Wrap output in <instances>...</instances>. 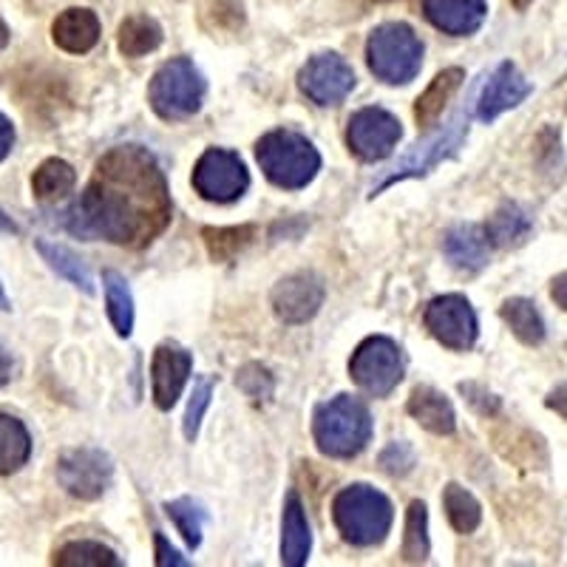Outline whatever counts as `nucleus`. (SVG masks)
<instances>
[{
    "label": "nucleus",
    "mask_w": 567,
    "mask_h": 567,
    "mask_svg": "<svg viewBox=\"0 0 567 567\" xmlns=\"http://www.w3.org/2000/svg\"><path fill=\"white\" fill-rule=\"evenodd\" d=\"M171 221L168 182L142 145L111 148L80 199L63 213L65 230L85 241L145 247Z\"/></svg>",
    "instance_id": "f257e3e1"
},
{
    "label": "nucleus",
    "mask_w": 567,
    "mask_h": 567,
    "mask_svg": "<svg viewBox=\"0 0 567 567\" xmlns=\"http://www.w3.org/2000/svg\"><path fill=\"white\" fill-rule=\"evenodd\" d=\"M312 434H316L318 452L327 457H358L372 440V414L363 400L352 394H338L316 409Z\"/></svg>",
    "instance_id": "f03ea898"
},
{
    "label": "nucleus",
    "mask_w": 567,
    "mask_h": 567,
    "mask_svg": "<svg viewBox=\"0 0 567 567\" xmlns=\"http://www.w3.org/2000/svg\"><path fill=\"white\" fill-rule=\"evenodd\" d=\"M256 159L272 185L301 190L321 171V154L307 136L296 131H270L258 140Z\"/></svg>",
    "instance_id": "7ed1b4c3"
},
{
    "label": "nucleus",
    "mask_w": 567,
    "mask_h": 567,
    "mask_svg": "<svg viewBox=\"0 0 567 567\" xmlns=\"http://www.w3.org/2000/svg\"><path fill=\"white\" fill-rule=\"evenodd\" d=\"M332 519L343 539L358 548H372L386 539L392 528L394 511L389 496L374 491L372 485H349L332 503Z\"/></svg>",
    "instance_id": "20e7f679"
},
{
    "label": "nucleus",
    "mask_w": 567,
    "mask_h": 567,
    "mask_svg": "<svg viewBox=\"0 0 567 567\" xmlns=\"http://www.w3.org/2000/svg\"><path fill=\"white\" fill-rule=\"evenodd\" d=\"M369 69L389 85L412 83L423 65V43L406 23H383L369 34Z\"/></svg>",
    "instance_id": "39448f33"
},
{
    "label": "nucleus",
    "mask_w": 567,
    "mask_h": 567,
    "mask_svg": "<svg viewBox=\"0 0 567 567\" xmlns=\"http://www.w3.org/2000/svg\"><path fill=\"white\" fill-rule=\"evenodd\" d=\"M205 78L187 58L168 60L151 80L148 100L151 109L162 120H185L194 116L205 103Z\"/></svg>",
    "instance_id": "423d86ee"
},
{
    "label": "nucleus",
    "mask_w": 567,
    "mask_h": 567,
    "mask_svg": "<svg viewBox=\"0 0 567 567\" xmlns=\"http://www.w3.org/2000/svg\"><path fill=\"white\" fill-rule=\"evenodd\" d=\"M349 372L363 392H369L372 398H386L403 381V354L392 338H367L361 347L354 349Z\"/></svg>",
    "instance_id": "0eeeda50"
},
{
    "label": "nucleus",
    "mask_w": 567,
    "mask_h": 567,
    "mask_svg": "<svg viewBox=\"0 0 567 567\" xmlns=\"http://www.w3.org/2000/svg\"><path fill=\"white\" fill-rule=\"evenodd\" d=\"M194 187L202 199L216 202V205H230V202L245 196V190L250 187V174H247L239 154L225 148H210L196 162Z\"/></svg>",
    "instance_id": "6e6552de"
},
{
    "label": "nucleus",
    "mask_w": 567,
    "mask_h": 567,
    "mask_svg": "<svg viewBox=\"0 0 567 567\" xmlns=\"http://www.w3.org/2000/svg\"><path fill=\"white\" fill-rule=\"evenodd\" d=\"M465 136H468V120H465L463 114L454 116L452 123L445 125V128H440L437 134H432L425 142H420V145H414L412 154L406 156V159L400 162L398 168H394V174L389 176V179H383L381 185L374 187L372 196H378L381 190H386L389 185H394V182L400 179H417V176H425L432 174L434 168H437L440 162L443 159H452L454 154L460 151V145L465 142Z\"/></svg>",
    "instance_id": "1a4fd4ad"
},
{
    "label": "nucleus",
    "mask_w": 567,
    "mask_h": 567,
    "mask_svg": "<svg viewBox=\"0 0 567 567\" xmlns=\"http://www.w3.org/2000/svg\"><path fill=\"white\" fill-rule=\"evenodd\" d=\"M425 327L437 338L443 347L454 349V352H465L477 343V312L471 307V301L465 296H440L434 298L429 307H425L423 316Z\"/></svg>",
    "instance_id": "9d476101"
},
{
    "label": "nucleus",
    "mask_w": 567,
    "mask_h": 567,
    "mask_svg": "<svg viewBox=\"0 0 567 567\" xmlns=\"http://www.w3.org/2000/svg\"><path fill=\"white\" fill-rule=\"evenodd\" d=\"M114 463L100 449H71L58 460V480L71 496L94 503L109 491Z\"/></svg>",
    "instance_id": "9b49d317"
},
{
    "label": "nucleus",
    "mask_w": 567,
    "mask_h": 567,
    "mask_svg": "<svg viewBox=\"0 0 567 567\" xmlns=\"http://www.w3.org/2000/svg\"><path fill=\"white\" fill-rule=\"evenodd\" d=\"M403 128L394 114L386 109H361L349 120V148L367 162H381L398 148Z\"/></svg>",
    "instance_id": "f8f14e48"
},
{
    "label": "nucleus",
    "mask_w": 567,
    "mask_h": 567,
    "mask_svg": "<svg viewBox=\"0 0 567 567\" xmlns=\"http://www.w3.org/2000/svg\"><path fill=\"white\" fill-rule=\"evenodd\" d=\"M298 85L312 103L338 105L352 94L354 71L338 54H316L298 74Z\"/></svg>",
    "instance_id": "ddd939ff"
},
{
    "label": "nucleus",
    "mask_w": 567,
    "mask_h": 567,
    "mask_svg": "<svg viewBox=\"0 0 567 567\" xmlns=\"http://www.w3.org/2000/svg\"><path fill=\"white\" fill-rule=\"evenodd\" d=\"M323 303V281L316 272H296L276 284L272 310L284 323H307Z\"/></svg>",
    "instance_id": "4468645a"
},
{
    "label": "nucleus",
    "mask_w": 567,
    "mask_h": 567,
    "mask_svg": "<svg viewBox=\"0 0 567 567\" xmlns=\"http://www.w3.org/2000/svg\"><path fill=\"white\" fill-rule=\"evenodd\" d=\"M194 369V354L182 349L179 343H162L156 347L154 361H151V381H154V403L168 412L179 400L187 378Z\"/></svg>",
    "instance_id": "2eb2a0df"
},
{
    "label": "nucleus",
    "mask_w": 567,
    "mask_h": 567,
    "mask_svg": "<svg viewBox=\"0 0 567 567\" xmlns=\"http://www.w3.org/2000/svg\"><path fill=\"white\" fill-rule=\"evenodd\" d=\"M530 91H534V85L519 74L514 63H499L488 78V83H485L483 94H480L477 116L483 123H494L499 114L525 103L530 97Z\"/></svg>",
    "instance_id": "dca6fc26"
},
{
    "label": "nucleus",
    "mask_w": 567,
    "mask_h": 567,
    "mask_svg": "<svg viewBox=\"0 0 567 567\" xmlns=\"http://www.w3.org/2000/svg\"><path fill=\"white\" fill-rule=\"evenodd\" d=\"M423 12L440 32L465 38L483 27L488 7L485 0H423Z\"/></svg>",
    "instance_id": "f3484780"
},
{
    "label": "nucleus",
    "mask_w": 567,
    "mask_h": 567,
    "mask_svg": "<svg viewBox=\"0 0 567 567\" xmlns=\"http://www.w3.org/2000/svg\"><path fill=\"white\" fill-rule=\"evenodd\" d=\"M312 534L303 505L296 491L287 494L284 499V525H281V561L287 567H301L310 559Z\"/></svg>",
    "instance_id": "a211bd4d"
},
{
    "label": "nucleus",
    "mask_w": 567,
    "mask_h": 567,
    "mask_svg": "<svg viewBox=\"0 0 567 567\" xmlns=\"http://www.w3.org/2000/svg\"><path fill=\"white\" fill-rule=\"evenodd\" d=\"M443 250H445V258H449L457 270L477 272L488 265L491 241L488 236H485L483 227L457 225L445 233Z\"/></svg>",
    "instance_id": "6ab92c4d"
},
{
    "label": "nucleus",
    "mask_w": 567,
    "mask_h": 567,
    "mask_svg": "<svg viewBox=\"0 0 567 567\" xmlns=\"http://www.w3.org/2000/svg\"><path fill=\"white\" fill-rule=\"evenodd\" d=\"M54 43L69 54L91 52L100 40V20L91 9H65L52 27Z\"/></svg>",
    "instance_id": "aec40b11"
},
{
    "label": "nucleus",
    "mask_w": 567,
    "mask_h": 567,
    "mask_svg": "<svg viewBox=\"0 0 567 567\" xmlns=\"http://www.w3.org/2000/svg\"><path fill=\"white\" fill-rule=\"evenodd\" d=\"M409 414L432 434H452L457 429L452 400L434 386H417L409 398Z\"/></svg>",
    "instance_id": "412c9836"
},
{
    "label": "nucleus",
    "mask_w": 567,
    "mask_h": 567,
    "mask_svg": "<svg viewBox=\"0 0 567 567\" xmlns=\"http://www.w3.org/2000/svg\"><path fill=\"white\" fill-rule=\"evenodd\" d=\"M483 230L491 245L508 250V247H519L530 239L534 221H530V216L519 205H503L491 216Z\"/></svg>",
    "instance_id": "4be33fe9"
},
{
    "label": "nucleus",
    "mask_w": 567,
    "mask_h": 567,
    "mask_svg": "<svg viewBox=\"0 0 567 567\" xmlns=\"http://www.w3.org/2000/svg\"><path fill=\"white\" fill-rule=\"evenodd\" d=\"M32 457V437L23 420L0 414V474H14Z\"/></svg>",
    "instance_id": "5701e85b"
},
{
    "label": "nucleus",
    "mask_w": 567,
    "mask_h": 567,
    "mask_svg": "<svg viewBox=\"0 0 567 567\" xmlns=\"http://www.w3.org/2000/svg\"><path fill=\"white\" fill-rule=\"evenodd\" d=\"M463 80H465L463 69H445L440 71L437 78L432 80V85L420 94L417 105H414V116H417V123L423 125V128H429V125L443 114L445 103L452 100V94L460 89Z\"/></svg>",
    "instance_id": "b1692460"
},
{
    "label": "nucleus",
    "mask_w": 567,
    "mask_h": 567,
    "mask_svg": "<svg viewBox=\"0 0 567 567\" xmlns=\"http://www.w3.org/2000/svg\"><path fill=\"white\" fill-rule=\"evenodd\" d=\"M103 290H105V307H109V318L114 323L116 336L128 338L134 332V296L131 287L116 270L103 272Z\"/></svg>",
    "instance_id": "393cba45"
},
{
    "label": "nucleus",
    "mask_w": 567,
    "mask_h": 567,
    "mask_svg": "<svg viewBox=\"0 0 567 567\" xmlns=\"http://www.w3.org/2000/svg\"><path fill=\"white\" fill-rule=\"evenodd\" d=\"M499 316L508 323L511 332L528 347H539L545 341V321H542L536 303L528 301V298H508L499 307Z\"/></svg>",
    "instance_id": "a878e982"
},
{
    "label": "nucleus",
    "mask_w": 567,
    "mask_h": 567,
    "mask_svg": "<svg viewBox=\"0 0 567 567\" xmlns=\"http://www.w3.org/2000/svg\"><path fill=\"white\" fill-rule=\"evenodd\" d=\"M74 185H78V174H74V168H71L69 162L58 159V156H54V159H45L32 176L34 196L43 202L63 199V196H69L71 190H74Z\"/></svg>",
    "instance_id": "bb28decb"
},
{
    "label": "nucleus",
    "mask_w": 567,
    "mask_h": 567,
    "mask_svg": "<svg viewBox=\"0 0 567 567\" xmlns=\"http://www.w3.org/2000/svg\"><path fill=\"white\" fill-rule=\"evenodd\" d=\"M256 227L241 225V227H205L202 239H205L207 252L213 261H233L250 241L256 239Z\"/></svg>",
    "instance_id": "cd10ccee"
},
{
    "label": "nucleus",
    "mask_w": 567,
    "mask_h": 567,
    "mask_svg": "<svg viewBox=\"0 0 567 567\" xmlns=\"http://www.w3.org/2000/svg\"><path fill=\"white\" fill-rule=\"evenodd\" d=\"M34 247H38L40 256L49 261V267H52L58 276L69 278V281L74 284L78 290H83L85 296H91V292H94V281H91V272L85 270L83 261H80V258L69 250V247L52 245V241H43V239L34 241Z\"/></svg>",
    "instance_id": "c85d7f7f"
},
{
    "label": "nucleus",
    "mask_w": 567,
    "mask_h": 567,
    "mask_svg": "<svg viewBox=\"0 0 567 567\" xmlns=\"http://www.w3.org/2000/svg\"><path fill=\"white\" fill-rule=\"evenodd\" d=\"M162 43V29L156 20L142 18L134 14L120 27V52L125 58H142V54H151L154 49H159Z\"/></svg>",
    "instance_id": "c756f323"
},
{
    "label": "nucleus",
    "mask_w": 567,
    "mask_h": 567,
    "mask_svg": "<svg viewBox=\"0 0 567 567\" xmlns=\"http://www.w3.org/2000/svg\"><path fill=\"white\" fill-rule=\"evenodd\" d=\"M443 505L445 514H449V523L454 525L457 534H474L480 528V523H483V508H480L477 499L463 485H445Z\"/></svg>",
    "instance_id": "7c9ffc66"
},
{
    "label": "nucleus",
    "mask_w": 567,
    "mask_h": 567,
    "mask_svg": "<svg viewBox=\"0 0 567 567\" xmlns=\"http://www.w3.org/2000/svg\"><path fill=\"white\" fill-rule=\"evenodd\" d=\"M54 565L60 567H120L123 559L100 542H69L54 554Z\"/></svg>",
    "instance_id": "2f4dec72"
},
{
    "label": "nucleus",
    "mask_w": 567,
    "mask_h": 567,
    "mask_svg": "<svg viewBox=\"0 0 567 567\" xmlns=\"http://www.w3.org/2000/svg\"><path fill=\"white\" fill-rule=\"evenodd\" d=\"M432 554V542H429V514L425 505L412 503L406 514V539H403V561L409 565H420Z\"/></svg>",
    "instance_id": "473e14b6"
},
{
    "label": "nucleus",
    "mask_w": 567,
    "mask_h": 567,
    "mask_svg": "<svg viewBox=\"0 0 567 567\" xmlns=\"http://www.w3.org/2000/svg\"><path fill=\"white\" fill-rule=\"evenodd\" d=\"M168 516L174 519V525L179 528L182 539L187 542V548H199L202 545V528L207 523V511L199 503H194L190 496H182L174 503L165 505Z\"/></svg>",
    "instance_id": "72a5a7b5"
},
{
    "label": "nucleus",
    "mask_w": 567,
    "mask_h": 567,
    "mask_svg": "<svg viewBox=\"0 0 567 567\" xmlns=\"http://www.w3.org/2000/svg\"><path fill=\"white\" fill-rule=\"evenodd\" d=\"M236 386L252 400V403H267L276 392V383H272V374L267 372L261 363H247L236 374Z\"/></svg>",
    "instance_id": "f704fd0d"
},
{
    "label": "nucleus",
    "mask_w": 567,
    "mask_h": 567,
    "mask_svg": "<svg viewBox=\"0 0 567 567\" xmlns=\"http://www.w3.org/2000/svg\"><path fill=\"white\" fill-rule=\"evenodd\" d=\"M210 398H213L210 378H199L194 386V394H190V403H187L185 423H182V432H185L187 443H194L196 434H199L202 417H205L207 406H210Z\"/></svg>",
    "instance_id": "c9c22d12"
},
{
    "label": "nucleus",
    "mask_w": 567,
    "mask_h": 567,
    "mask_svg": "<svg viewBox=\"0 0 567 567\" xmlns=\"http://www.w3.org/2000/svg\"><path fill=\"white\" fill-rule=\"evenodd\" d=\"M381 465L383 471H389V474H394V477H398V474H406V471H412L414 465L412 449H409L406 443H392L386 452L381 454Z\"/></svg>",
    "instance_id": "e433bc0d"
},
{
    "label": "nucleus",
    "mask_w": 567,
    "mask_h": 567,
    "mask_svg": "<svg viewBox=\"0 0 567 567\" xmlns=\"http://www.w3.org/2000/svg\"><path fill=\"white\" fill-rule=\"evenodd\" d=\"M460 392L468 398L471 406H477V412L483 414H496L499 412V398H494L491 392H485L477 383H460Z\"/></svg>",
    "instance_id": "4c0bfd02"
},
{
    "label": "nucleus",
    "mask_w": 567,
    "mask_h": 567,
    "mask_svg": "<svg viewBox=\"0 0 567 567\" xmlns=\"http://www.w3.org/2000/svg\"><path fill=\"white\" fill-rule=\"evenodd\" d=\"M154 542H156V565L159 567H185L187 565V559H182L179 550L171 548L165 536L156 534Z\"/></svg>",
    "instance_id": "58836bf2"
},
{
    "label": "nucleus",
    "mask_w": 567,
    "mask_h": 567,
    "mask_svg": "<svg viewBox=\"0 0 567 567\" xmlns=\"http://www.w3.org/2000/svg\"><path fill=\"white\" fill-rule=\"evenodd\" d=\"M12 145H14V125L9 123V116L0 111V162L12 154Z\"/></svg>",
    "instance_id": "ea45409f"
},
{
    "label": "nucleus",
    "mask_w": 567,
    "mask_h": 567,
    "mask_svg": "<svg viewBox=\"0 0 567 567\" xmlns=\"http://www.w3.org/2000/svg\"><path fill=\"white\" fill-rule=\"evenodd\" d=\"M545 406L554 409L556 414H561V417L567 420V383H559V386H556L554 392L548 394V400H545Z\"/></svg>",
    "instance_id": "a19ab883"
},
{
    "label": "nucleus",
    "mask_w": 567,
    "mask_h": 567,
    "mask_svg": "<svg viewBox=\"0 0 567 567\" xmlns=\"http://www.w3.org/2000/svg\"><path fill=\"white\" fill-rule=\"evenodd\" d=\"M550 296H554V301L559 303L561 310L567 312V272H561V276L554 278V287H550Z\"/></svg>",
    "instance_id": "79ce46f5"
},
{
    "label": "nucleus",
    "mask_w": 567,
    "mask_h": 567,
    "mask_svg": "<svg viewBox=\"0 0 567 567\" xmlns=\"http://www.w3.org/2000/svg\"><path fill=\"white\" fill-rule=\"evenodd\" d=\"M9 378H12V358H9L7 349L0 347V389L7 386Z\"/></svg>",
    "instance_id": "37998d69"
},
{
    "label": "nucleus",
    "mask_w": 567,
    "mask_h": 567,
    "mask_svg": "<svg viewBox=\"0 0 567 567\" xmlns=\"http://www.w3.org/2000/svg\"><path fill=\"white\" fill-rule=\"evenodd\" d=\"M0 233H12V236H14V233H20V227L14 225V221L9 219L3 210H0Z\"/></svg>",
    "instance_id": "c03bdc74"
},
{
    "label": "nucleus",
    "mask_w": 567,
    "mask_h": 567,
    "mask_svg": "<svg viewBox=\"0 0 567 567\" xmlns=\"http://www.w3.org/2000/svg\"><path fill=\"white\" fill-rule=\"evenodd\" d=\"M7 45H9V27L3 23V18H0V52H3Z\"/></svg>",
    "instance_id": "a18cd8bd"
},
{
    "label": "nucleus",
    "mask_w": 567,
    "mask_h": 567,
    "mask_svg": "<svg viewBox=\"0 0 567 567\" xmlns=\"http://www.w3.org/2000/svg\"><path fill=\"white\" fill-rule=\"evenodd\" d=\"M0 310H3V312H9V310H12V303H9V298H7V290H3V284H0Z\"/></svg>",
    "instance_id": "49530a36"
},
{
    "label": "nucleus",
    "mask_w": 567,
    "mask_h": 567,
    "mask_svg": "<svg viewBox=\"0 0 567 567\" xmlns=\"http://www.w3.org/2000/svg\"><path fill=\"white\" fill-rule=\"evenodd\" d=\"M528 3H530V0H514L516 9H525V7H528Z\"/></svg>",
    "instance_id": "de8ad7c7"
}]
</instances>
